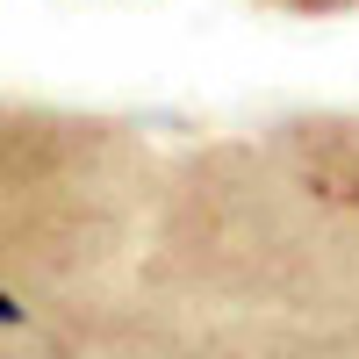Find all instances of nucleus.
<instances>
[{
    "label": "nucleus",
    "instance_id": "nucleus-1",
    "mask_svg": "<svg viewBox=\"0 0 359 359\" xmlns=\"http://www.w3.org/2000/svg\"><path fill=\"white\" fill-rule=\"evenodd\" d=\"M0 323H29V309L15 302V294H0Z\"/></svg>",
    "mask_w": 359,
    "mask_h": 359
}]
</instances>
